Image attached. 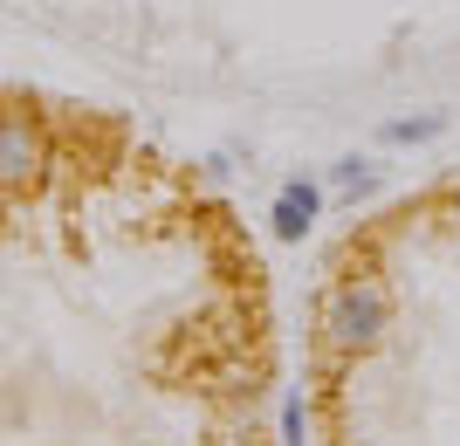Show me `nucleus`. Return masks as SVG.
Listing matches in <instances>:
<instances>
[{
	"label": "nucleus",
	"instance_id": "nucleus-1",
	"mask_svg": "<svg viewBox=\"0 0 460 446\" xmlns=\"http://www.w3.org/2000/svg\"><path fill=\"white\" fill-rule=\"evenodd\" d=\"M323 344L337 350V357H365V350L385 344V330H392V295H385V282H371V275H344L337 289L323 295Z\"/></svg>",
	"mask_w": 460,
	"mask_h": 446
},
{
	"label": "nucleus",
	"instance_id": "nucleus-2",
	"mask_svg": "<svg viewBox=\"0 0 460 446\" xmlns=\"http://www.w3.org/2000/svg\"><path fill=\"white\" fill-rule=\"evenodd\" d=\"M49 179V131H41L28 110H7L0 103V206L28 199Z\"/></svg>",
	"mask_w": 460,
	"mask_h": 446
},
{
	"label": "nucleus",
	"instance_id": "nucleus-3",
	"mask_svg": "<svg viewBox=\"0 0 460 446\" xmlns=\"http://www.w3.org/2000/svg\"><path fill=\"white\" fill-rule=\"evenodd\" d=\"M316 214H323V186H309V179H288L282 193H275L269 227H275V240H303V233L316 227Z\"/></svg>",
	"mask_w": 460,
	"mask_h": 446
},
{
	"label": "nucleus",
	"instance_id": "nucleus-4",
	"mask_svg": "<svg viewBox=\"0 0 460 446\" xmlns=\"http://www.w3.org/2000/svg\"><path fill=\"white\" fill-rule=\"evenodd\" d=\"M330 186H337V193H344V199H365L371 186H378V165L350 152V158H337V165H330Z\"/></svg>",
	"mask_w": 460,
	"mask_h": 446
},
{
	"label": "nucleus",
	"instance_id": "nucleus-5",
	"mask_svg": "<svg viewBox=\"0 0 460 446\" xmlns=\"http://www.w3.org/2000/svg\"><path fill=\"white\" fill-rule=\"evenodd\" d=\"M447 131V110H420V117H392L385 124V144H426V137Z\"/></svg>",
	"mask_w": 460,
	"mask_h": 446
},
{
	"label": "nucleus",
	"instance_id": "nucleus-6",
	"mask_svg": "<svg viewBox=\"0 0 460 446\" xmlns=\"http://www.w3.org/2000/svg\"><path fill=\"white\" fill-rule=\"evenodd\" d=\"M282 446H303V398H282Z\"/></svg>",
	"mask_w": 460,
	"mask_h": 446
}]
</instances>
